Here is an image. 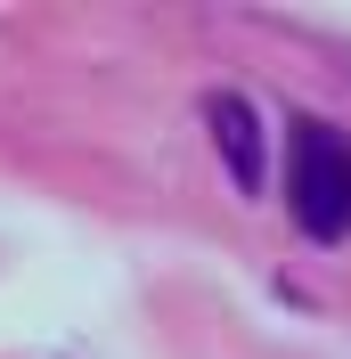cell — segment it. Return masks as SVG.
I'll return each mask as SVG.
<instances>
[{
    "mask_svg": "<svg viewBox=\"0 0 351 359\" xmlns=\"http://www.w3.org/2000/svg\"><path fill=\"white\" fill-rule=\"evenodd\" d=\"M204 123H213V147H220V163H229V180L253 196V188H262V123H253V98L213 90V98H204Z\"/></svg>",
    "mask_w": 351,
    "mask_h": 359,
    "instance_id": "7a4b0ae2",
    "label": "cell"
},
{
    "mask_svg": "<svg viewBox=\"0 0 351 359\" xmlns=\"http://www.w3.org/2000/svg\"><path fill=\"white\" fill-rule=\"evenodd\" d=\"M286 212L303 237L335 245L351 229V139L319 114H294V147H286Z\"/></svg>",
    "mask_w": 351,
    "mask_h": 359,
    "instance_id": "6da1fadb",
    "label": "cell"
}]
</instances>
